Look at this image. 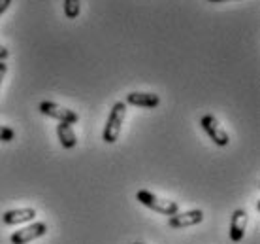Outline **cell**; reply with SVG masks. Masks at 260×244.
Wrapping results in <instances>:
<instances>
[{"label": "cell", "mask_w": 260, "mask_h": 244, "mask_svg": "<svg viewBox=\"0 0 260 244\" xmlns=\"http://www.w3.org/2000/svg\"><path fill=\"white\" fill-rule=\"evenodd\" d=\"M40 112L47 116V118H53V119H59L60 123H78L79 121V116L78 112H74L70 108H66V106H60L57 102H51V100H44L42 104H40Z\"/></svg>", "instance_id": "3957f363"}, {"label": "cell", "mask_w": 260, "mask_h": 244, "mask_svg": "<svg viewBox=\"0 0 260 244\" xmlns=\"http://www.w3.org/2000/svg\"><path fill=\"white\" fill-rule=\"evenodd\" d=\"M134 244H140V242H134Z\"/></svg>", "instance_id": "e0dca14e"}, {"label": "cell", "mask_w": 260, "mask_h": 244, "mask_svg": "<svg viewBox=\"0 0 260 244\" xmlns=\"http://www.w3.org/2000/svg\"><path fill=\"white\" fill-rule=\"evenodd\" d=\"M15 139V131L12 127L0 125V142H12Z\"/></svg>", "instance_id": "7c38bea8"}, {"label": "cell", "mask_w": 260, "mask_h": 244, "mask_svg": "<svg viewBox=\"0 0 260 244\" xmlns=\"http://www.w3.org/2000/svg\"><path fill=\"white\" fill-rule=\"evenodd\" d=\"M8 57H10V49H8L6 46H2V44H0V61H6Z\"/></svg>", "instance_id": "5bb4252c"}, {"label": "cell", "mask_w": 260, "mask_h": 244, "mask_svg": "<svg viewBox=\"0 0 260 244\" xmlns=\"http://www.w3.org/2000/svg\"><path fill=\"white\" fill-rule=\"evenodd\" d=\"M47 235V224L44 222H32L30 225H26L19 231H15L10 237V242L12 244H28L36 240V238H42Z\"/></svg>", "instance_id": "5b68a950"}, {"label": "cell", "mask_w": 260, "mask_h": 244, "mask_svg": "<svg viewBox=\"0 0 260 244\" xmlns=\"http://www.w3.org/2000/svg\"><path fill=\"white\" fill-rule=\"evenodd\" d=\"M124 118H126V102L119 100V102H115L113 108H111L110 116H108V121H106L104 132H102V140H104L106 144H115L119 140Z\"/></svg>", "instance_id": "6da1fadb"}, {"label": "cell", "mask_w": 260, "mask_h": 244, "mask_svg": "<svg viewBox=\"0 0 260 244\" xmlns=\"http://www.w3.org/2000/svg\"><path fill=\"white\" fill-rule=\"evenodd\" d=\"M200 125H202V129L206 131V134H208L209 139L213 140V144L221 146V148H224V146L230 144V137H228V132L219 125V121H217L215 116L206 114V116L200 119Z\"/></svg>", "instance_id": "277c9868"}, {"label": "cell", "mask_w": 260, "mask_h": 244, "mask_svg": "<svg viewBox=\"0 0 260 244\" xmlns=\"http://www.w3.org/2000/svg\"><path fill=\"white\" fill-rule=\"evenodd\" d=\"M57 137H59V142L62 148L66 150H72V148H76L78 144V137H76V132H74V127L70 123H60L57 125Z\"/></svg>", "instance_id": "30bf717a"}, {"label": "cell", "mask_w": 260, "mask_h": 244, "mask_svg": "<svg viewBox=\"0 0 260 244\" xmlns=\"http://www.w3.org/2000/svg\"><path fill=\"white\" fill-rule=\"evenodd\" d=\"M204 222V212L200 208L196 210H187V212H177L174 216H170L168 225L172 229H185V227H192Z\"/></svg>", "instance_id": "8992f818"}, {"label": "cell", "mask_w": 260, "mask_h": 244, "mask_svg": "<svg viewBox=\"0 0 260 244\" xmlns=\"http://www.w3.org/2000/svg\"><path fill=\"white\" fill-rule=\"evenodd\" d=\"M136 199L142 203L143 206L151 208L153 212L164 214V216H174V214L179 212V205H177L176 201L158 197V195H155L153 192H147V189H138Z\"/></svg>", "instance_id": "7a4b0ae2"}, {"label": "cell", "mask_w": 260, "mask_h": 244, "mask_svg": "<svg viewBox=\"0 0 260 244\" xmlns=\"http://www.w3.org/2000/svg\"><path fill=\"white\" fill-rule=\"evenodd\" d=\"M6 72H8L6 61H0V86H2V79L6 78Z\"/></svg>", "instance_id": "4fadbf2b"}, {"label": "cell", "mask_w": 260, "mask_h": 244, "mask_svg": "<svg viewBox=\"0 0 260 244\" xmlns=\"http://www.w3.org/2000/svg\"><path fill=\"white\" fill-rule=\"evenodd\" d=\"M247 210H243V208H238L234 210L232 214V218H230V238H232V242H241L243 237H245V229H247Z\"/></svg>", "instance_id": "52a82bcc"}, {"label": "cell", "mask_w": 260, "mask_h": 244, "mask_svg": "<svg viewBox=\"0 0 260 244\" xmlns=\"http://www.w3.org/2000/svg\"><path fill=\"white\" fill-rule=\"evenodd\" d=\"M36 218L34 208H13L2 214V224L4 225H21V224H32Z\"/></svg>", "instance_id": "ba28073f"}, {"label": "cell", "mask_w": 260, "mask_h": 244, "mask_svg": "<svg viewBox=\"0 0 260 244\" xmlns=\"http://www.w3.org/2000/svg\"><path fill=\"white\" fill-rule=\"evenodd\" d=\"M81 12V2L79 0H64V15L68 19H76Z\"/></svg>", "instance_id": "8fae6325"}, {"label": "cell", "mask_w": 260, "mask_h": 244, "mask_svg": "<svg viewBox=\"0 0 260 244\" xmlns=\"http://www.w3.org/2000/svg\"><path fill=\"white\" fill-rule=\"evenodd\" d=\"M10 4H12V0H0V17H2V13L10 8Z\"/></svg>", "instance_id": "9a60e30c"}, {"label": "cell", "mask_w": 260, "mask_h": 244, "mask_svg": "<svg viewBox=\"0 0 260 244\" xmlns=\"http://www.w3.org/2000/svg\"><path fill=\"white\" fill-rule=\"evenodd\" d=\"M209 2H232V0H209Z\"/></svg>", "instance_id": "2e32d148"}, {"label": "cell", "mask_w": 260, "mask_h": 244, "mask_svg": "<svg viewBox=\"0 0 260 244\" xmlns=\"http://www.w3.org/2000/svg\"><path fill=\"white\" fill-rule=\"evenodd\" d=\"M126 104L140 106V108H156V106L160 104V97L156 93L132 91L126 95Z\"/></svg>", "instance_id": "9c48e42d"}]
</instances>
